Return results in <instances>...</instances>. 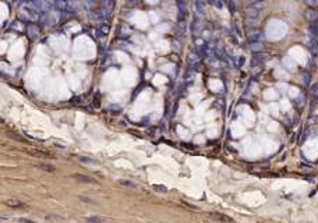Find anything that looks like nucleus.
<instances>
[{
  "mask_svg": "<svg viewBox=\"0 0 318 223\" xmlns=\"http://www.w3.org/2000/svg\"><path fill=\"white\" fill-rule=\"evenodd\" d=\"M89 20H91V22H94V24H102V22L105 21V15H103L100 11H92V13L89 14Z\"/></svg>",
  "mask_w": 318,
  "mask_h": 223,
  "instance_id": "f257e3e1",
  "label": "nucleus"
},
{
  "mask_svg": "<svg viewBox=\"0 0 318 223\" xmlns=\"http://www.w3.org/2000/svg\"><path fill=\"white\" fill-rule=\"evenodd\" d=\"M265 55L262 53H255L253 56V60H251V67H258V66H262V63L265 61Z\"/></svg>",
  "mask_w": 318,
  "mask_h": 223,
  "instance_id": "f03ea898",
  "label": "nucleus"
},
{
  "mask_svg": "<svg viewBox=\"0 0 318 223\" xmlns=\"http://www.w3.org/2000/svg\"><path fill=\"white\" fill-rule=\"evenodd\" d=\"M259 13H261V11L257 10V8L253 7V6L245 7V17H247V18H254V20H255L257 17L259 15Z\"/></svg>",
  "mask_w": 318,
  "mask_h": 223,
  "instance_id": "7ed1b4c3",
  "label": "nucleus"
},
{
  "mask_svg": "<svg viewBox=\"0 0 318 223\" xmlns=\"http://www.w3.org/2000/svg\"><path fill=\"white\" fill-rule=\"evenodd\" d=\"M247 38H248V41H250V42H258L259 38H261V32H259V31H257V29H253V31H250V32L247 33Z\"/></svg>",
  "mask_w": 318,
  "mask_h": 223,
  "instance_id": "20e7f679",
  "label": "nucleus"
},
{
  "mask_svg": "<svg viewBox=\"0 0 318 223\" xmlns=\"http://www.w3.org/2000/svg\"><path fill=\"white\" fill-rule=\"evenodd\" d=\"M304 17H306V20H308L310 22H312L318 18V13L315 10H312V8H308V10L304 13Z\"/></svg>",
  "mask_w": 318,
  "mask_h": 223,
  "instance_id": "39448f33",
  "label": "nucleus"
},
{
  "mask_svg": "<svg viewBox=\"0 0 318 223\" xmlns=\"http://www.w3.org/2000/svg\"><path fill=\"white\" fill-rule=\"evenodd\" d=\"M250 49L253 50L254 53H261V52H262V49H264V46H262V45L259 43V42H251Z\"/></svg>",
  "mask_w": 318,
  "mask_h": 223,
  "instance_id": "423d86ee",
  "label": "nucleus"
},
{
  "mask_svg": "<svg viewBox=\"0 0 318 223\" xmlns=\"http://www.w3.org/2000/svg\"><path fill=\"white\" fill-rule=\"evenodd\" d=\"M308 36L318 39V28H317V25L311 24V25L308 27Z\"/></svg>",
  "mask_w": 318,
  "mask_h": 223,
  "instance_id": "0eeeda50",
  "label": "nucleus"
},
{
  "mask_svg": "<svg viewBox=\"0 0 318 223\" xmlns=\"http://www.w3.org/2000/svg\"><path fill=\"white\" fill-rule=\"evenodd\" d=\"M74 177H77L80 181H84V183H92V184H96V181L94 178L88 177V176H84V174H74Z\"/></svg>",
  "mask_w": 318,
  "mask_h": 223,
  "instance_id": "6e6552de",
  "label": "nucleus"
},
{
  "mask_svg": "<svg viewBox=\"0 0 318 223\" xmlns=\"http://www.w3.org/2000/svg\"><path fill=\"white\" fill-rule=\"evenodd\" d=\"M67 6H68V2H67V0H56V7H57L60 11H66Z\"/></svg>",
  "mask_w": 318,
  "mask_h": 223,
  "instance_id": "1a4fd4ad",
  "label": "nucleus"
},
{
  "mask_svg": "<svg viewBox=\"0 0 318 223\" xmlns=\"http://www.w3.org/2000/svg\"><path fill=\"white\" fill-rule=\"evenodd\" d=\"M251 6H253V7H255L257 10L261 11V10H264V8L267 7V2H265V0H257V2L253 3Z\"/></svg>",
  "mask_w": 318,
  "mask_h": 223,
  "instance_id": "9d476101",
  "label": "nucleus"
},
{
  "mask_svg": "<svg viewBox=\"0 0 318 223\" xmlns=\"http://www.w3.org/2000/svg\"><path fill=\"white\" fill-rule=\"evenodd\" d=\"M310 81H311V77H310V74L307 71L301 72V82H303V85L308 86L310 85Z\"/></svg>",
  "mask_w": 318,
  "mask_h": 223,
  "instance_id": "9b49d317",
  "label": "nucleus"
},
{
  "mask_svg": "<svg viewBox=\"0 0 318 223\" xmlns=\"http://www.w3.org/2000/svg\"><path fill=\"white\" fill-rule=\"evenodd\" d=\"M36 167H39V169L42 170H46V172H55V166H52V164H46V163H39Z\"/></svg>",
  "mask_w": 318,
  "mask_h": 223,
  "instance_id": "f8f14e48",
  "label": "nucleus"
},
{
  "mask_svg": "<svg viewBox=\"0 0 318 223\" xmlns=\"http://www.w3.org/2000/svg\"><path fill=\"white\" fill-rule=\"evenodd\" d=\"M86 222H88V223H102L103 222V217H100V216H89V217H86Z\"/></svg>",
  "mask_w": 318,
  "mask_h": 223,
  "instance_id": "ddd939ff",
  "label": "nucleus"
},
{
  "mask_svg": "<svg viewBox=\"0 0 318 223\" xmlns=\"http://www.w3.org/2000/svg\"><path fill=\"white\" fill-rule=\"evenodd\" d=\"M117 183H119L120 186H123V187H130V188H135V183H131V181H128V180H119Z\"/></svg>",
  "mask_w": 318,
  "mask_h": 223,
  "instance_id": "4468645a",
  "label": "nucleus"
},
{
  "mask_svg": "<svg viewBox=\"0 0 318 223\" xmlns=\"http://www.w3.org/2000/svg\"><path fill=\"white\" fill-rule=\"evenodd\" d=\"M28 152H29L31 155H38V158H45V156H46V153L42 152V151H32V149H29Z\"/></svg>",
  "mask_w": 318,
  "mask_h": 223,
  "instance_id": "2eb2a0df",
  "label": "nucleus"
},
{
  "mask_svg": "<svg viewBox=\"0 0 318 223\" xmlns=\"http://www.w3.org/2000/svg\"><path fill=\"white\" fill-rule=\"evenodd\" d=\"M108 32H109V28L106 27V25H103V27L100 28V29H98V35H96V36H98V38H99L100 35H106V33H108Z\"/></svg>",
  "mask_w": 318,
  "mask_h": 223,
  "instance_id": "dca6fc26",
  "label": "nucleus"
},
{
  "mask_svg": "<svg viewBox=\"0 0 318 223\" xmlns=\"http://www.w3.org/2000/svg\"><path fill=\"white\" fill-rule=\"evenodd\" d=\"M209 2H211V4L212 6H215V7L216 8H222V0H209Z\"/></svg>",
  "mask_w": 318,
  "mask_h": 223,
  "instance_id": "f3484780",
  "label": "nucleus"
},
{
  "mask_svg": "<svg viewBox=\"0 0 318 223\" xmlns=\"http://www.w3.org/2000/svg\"><path fill=\"white\" fill-rule=\"evenodd\" d=\"M7 205H10V206H22L24 203L22 202H20V201H7Z\"/></svg>",
  "mask_w": 318,
  "mask_h": 223,
  "instance_id": "a211bd4d",
  "label": "nucleus"
},
{
  "mask_svg": "<svg viewBox=\"0 0 318 223\" xmlns=\"http://www.w3.org/2000/svg\"><path fill=\"white\" fill-rule=\"evenodd\" d=\"M80 199L82 201V202H85V203H94V205H96V202H95V201H92L91 198H86V197H82V195H81Z\"/></svg>",
  "mask_w": 318,
  "mask_h": 223,
  "instance_id": "6ab92c4d",
  "label": "nucleus"
},
{
  "mask_svg": "<svg viewBox=\"0 0 318 223\" xmlns=\"http://www.w3.org/2000/svg\"><path fill=\"white\" fill-rule=\"evenodd\" d=\"M153 188H155V191H159V192H167V190H166V187H163V186H153Z\"/></svg>",
  "mask_w": 318,
  "mask_h": 223,
  "instance_id": "aec40b11",
  "label": "nucleus"
},
{
  "mask_svg": "<svg viewBox=\"0 0 318 223\" xmlns=\"http://www.w3.org/2000/svg\"><path fill=\"white\" fill-rule=\"evenodd\" d=\"M42 21H43L45 27H50V25H52V20H50L49 17H43V18H42Z\"/></svg>",
  "mask_w": 318,
  "mask_h": 223,
  "instance_id": "412c9836",
  "label": "nucleus"
},
{
  "mask_svg": "<svg viewBox=\"0 0 318 223\" xmlns=\"http://www.w3.org/2000/svg\"><path fill=\"white\" fill-rule=\"evenodd\" d=\"M229 8L232 13H236V6H234V0H229Z\"/></svg>",
  "mask_w": 318,
  "mask_h": 223,
  "instance_id": "4be33fe9",
  "label": "nucleus"
},
{
  "mask_svg": "<svg viewBox=\"0 0 318 223\" xmlns=\"http://www.w3.org/2000/svg\"><path fill=\"white\" fill-rule=\"evenodd\" d=\"M80 160L84 162V163H96L94 159H88V158H80Z\"/></svg>",
  "mask_w": 318,
  "mask_h": 223,
  "instance_id": "5701e85b",
  "label": "nucleus"
},
{
  "mask_svg": "<svg viewBox=\"0 0 318 223\" xmlns=\"http://www.w3.org/2000/svg\"><path fill=\"white\" fill-rule=\"evenodd\" d=\"M18 222H21V223H36V222H33V220H31V219H27V217H20Z\"/></svg>",
  "mask_w": 318,
  "mask_h": 223,
  "instance_id": "b1692460",
  "label": "nucleus"
},
{
  "mask_svg": "<svg viewBox=\"0 0 318 223\" xmlns=\"http://www.w3.org/2000/svg\"><path fill=\"white\" fill-rule=\"evenodd\" d=\"M296 103H297L298 106L303 105V103H304V96H303V95H301V96H298L297 99H296Z\"/></svg>",
  "mask_w": 318,
  "mask_h": 223,
  "instance_id": "393cba45",
  "label": "nucleus"
},
{
  "mask_svg": "<svg viewBox=\"0 0 318 223\" xmlns=\"http://www.w3.org/2000/svg\"><path fill=\"white\" fill-rule=\"evenodd\" d=\"M245 24H247L248 27H254V25H255V22H254V18H247Z\"/></svg>",
  "mask_w": 318,
  "mask_h": 223,
  "instance_id": "a878e982",
  "label": "nucleus"
},
{
  "mask_svg": "<svg viewBox=\"0 0 318 223\" xmlns=\"http://www.w3.org/2000/svg\"><path fill=\"white\" fill-rule=\"evenodd\" d=\"M306 2V4H308V6H312L315 3V0H304Z\"/></svg>",
  "mask_w": 318,
  "mask_h": 223,
  "instance_id": "bb28decb",
  "label": "nucleus"
},
{
  "mask_svg": "<svg viewBox=\"0 0 318 223\" xmlns=\"http://www.w3.org/2000/svg\"><path fill=\"white\" fill-rule=\"evenodd\" d=\"M243 63H244V57H241V59H240V61H239V66L241 67V66H243Z\"/></svg>",
  "mask_w": 318,
  "mask_h": 223,
  "instance_id": "cd10ccee",
  "label": "nucleus"
},
{
  "mask_svg": "<svg viewBox=\"0 0 318 223\" xmlns=\"http://www.w3.org/2000/svg\"><path fill=\"white\" fill-rule=\"evenodd\" d=\"M244 2H251V3H255L257 0H244Z\"/></svg>",
  "mask_w": 318,
  "mask_h": 223,
  "instance_id": "c85d7f7f",
  "label": "nucleus"
}]
</instances>
